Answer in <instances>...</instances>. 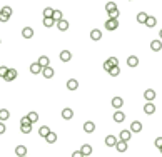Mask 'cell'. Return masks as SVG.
<instances>
[{
    "instance_id": "14",
    "label": "cell",
    "mask_w": 162,
    "mask_h": 157,
    "mask_svg": "<svg viewBox=\"0 0 162 157\" xmlns=\"http://www.w3.org/2000/svg\"><path fill=\"white\" fill-rule=\"evenodd\" d=\"M84 130L87 132V134H92V132L95 130V124H94L92 121H87V122L84 124Z\"/></svg>"
},
{
    "instance_id": "18",
    "label": "cell",
    "mask_w": 162,
    "mask_h": 157,
    "mask_svg": "<svg viewBox=\"0 0 162 157\" xmlns=\"http://www.w3.org/2000/svg\"><path fill=\"white\" fill-rule=\"evenodd\" d=\"M65 85H67L69 90H77L79 89V82L75 80V78H70V80H67V84H65Z\"/></svg>"
},
{
    "instance_id": "12",
    "label": "cell",
    "mask_w": 162,
    "mask_h": 157,
    "mask_svg": "<svg viewBox=\"0 0 162 157\" xmlns=\"http://www.w3.org/2000/svg\"><path fill=\"white\" fill-rule=\"evenodd\" d=\"M119 139H120V140H126V142H129V140L132 139V132H130V130H120Z\"/></svg>"
},
{
    "instance_id": "48",
    "label": "cell",
    "mask_w": 162,
    "mask_h": 157,
    "mask_svg": "<svg viewBox=\"0 0 162 157\" xmlns=\"http://www.w3.org/2000/svg\"><path fill=\"white\" fill-rule=\"evenodd\" d=\"M159 151H160V154H162V147H160V149H159Z\"/></svg>"
},
{
    "instance_id": "4",
    "label": "cell",
    "mask_w": 162,
    "mask_h": 157,
    "mask_svg": "<svg viewBox=\"0 0 162 157\" xmlns=\"http://www.w3.org/2000/svg\"><path fill=\"white\" fill-rule=\"evenodd\" d=\"M17 75H19V72L15 69H9V70H7V75L3 77V78H5L7 82H12V80H15V78H17Z\"/></svg>"
},
{
    "instance_id": "50",
    "label": "cell",
    "mask_w": 162,
    "mask_h": 157,
    "mask_svg": "<svg viewBox=\"0 0 162 157\" xmlns=\"http://www.w3.org/2000/svg\"><path fill=\"white\" fill-rule=\"evenodd\" d=\"M129 2H130V0H129Z\"/></svg>"
},
{
    "instance_id": "44",
    "label": "cell",
    "mask_w": 162,
    "mask_h": 157,
    "mask_svg": "<svg viewBox=\"0 0 162 157\" xmlns=\"http://www.w3.org/2000/svg\"><path fill=\"white\" fill-rule=\"evenodd\" d=\"M110 67H112V65L109 64V60H105V62H104V70H105V72H109Z\"/></svg>"
},
{
    "instance_id": "34",
    "label": "cell",
    "mask_w": 162,
    "mask_h": 157,
    "mask_svg": "<svg viewBox=\"0 0 162 157\" xmlns=\"http://www.w3.org/2000/svg\"><path fill=\"white\" fill-rule=\"evenodd\" d=\"M27 117L30 119V122H32V124L39 121V114H37V112H28V114H27Z\"/></svg>"
},
{
    "instance_id": "45",
    "label": "cell",
    "mask_w": 162,
    "mask_h": 157,
    "mask_svg": "<svg viewBox=\"0 0 162 157\" xmlns=\"http://www.w3.org/2000/svg\"><path fill=\"white\" fill-rule=\"evenodd\" d=\"M156 147H157V149L162 147V137H157V139H156Z\"/></svg>"
},
{
    "instance_id": "25",
    "label": "cell",
    "mask_w": 162,
    "mask_h": 157,
    "mask_svg": "<svg viewBox=\"0 0 162 157\" xmlns=\"http://www.w3.org/2000/svg\"><path fill=\"white\" fill-rule=\"evenodd\" d=\"M45 140H47L49 144H53V142L57 140V134H55V132H52V130H50L47 135H45Z\"/></svg>"
},
{
    "instance_id": "49",
    "label": "cell",
    "mask_w": 162,
    "mask_h": 157,
    "mask_svg": "<svg viewBox=\"0 0 162 157\" xmlns=\"http://www.w3.org/2000/svg\"><path fill=\"white\" fill-rule=\"evenodd\" d=\"M0 44H2V40H0Z\"/></svg>"
},
{
    "instance_id": "13",
    "label": "cell",
    "mask_w": 162,
    "mask_h": 157,
    "mask_svg": "<svg viewBox=\"0 0 162 157\" xmlns=\"http://www.w3.org/2000/svg\"><path fill=\"white\" fill-rule=\"evenodd\" d=\"M114 121L117 122V124H122L124 121H126V114L120 112V109H117V112L114 114Z\"/></svg>"
},
{
    "instance_id": "33",
    "label": "cell",
    "mask_w": 162,
    "mask_h": 157,
    "mask_svg": "<svg viewBox=\"0 0 162 157\" xmlns=\"http://www.w3.org/2000/svg\"><path fill=\"white\" fill-rule=\"evenodd\" d=\"M145 19H147V14H145V12H139V14H137V22L139 23H144Z\"/></svg>"
},
{
    "instance_id": "7",
    "label": "cell",
    "mask_w": 162,
    "mask_h": 157,
    "mask_svg": "<svg viewBox=\"0 0 162 157\" xmlns=\"http://www.w3.org/2000/svg\"><path fill=\"white\" fill-rule=\"evenodd\" d=\"M144 112L147 115H152L154 112H156V105L152 104V102H147L145 100V105H144Z\"/></svg>"
},
{
    "instance_id": "9",
    "label": "cell",
    "mask_w": 162,
    "mask_h": 157,
    "mask_svg": "<svg viewBox=\"0 0 162 157\" xmlns=\"http://www.w3.org/2000/svg\"><path fill=\"white\" fill-rule=\"evenodd\" d=\"M130 132H134V134H139L140 130H142V124H140L139 121H134L130 124V129H129Z\"/></svg>"
},
{
    "instance_id": "47",
    "label": "cell",
    "mask_w": 162,
    "mask_h": 157,
    "mask_svg": "<svg viewBox=\"0 0 162 157\" xmlns=\"http://www.w3.org/2000/svg\"><path fill=\"white\" fill-rule=\"evenodd\" d=\"M159 39L162 40V28H160V32H159Z\"/></svg>"
},
{
    "instance_id": "32",
    "label": "cell",
    "mask_w": 162,
    "mask_h": 157,
    "mask_svg": "<svg viewBox=\"0 0 162 157\" xmlns=\"http://www.w3.org/2000/svg\"><path fill=\"white\" fill-rule=\"evenodd\" d=\"M20 130H22V134H30V132H32V124H25V125H20Z\"/></svg>"
},
{
    "instance_id": "6",
    "label": "cell",
    "mask_w": 162,
    "mask_h": 157,
    "mask_svg": "<svg viewBox=\"0 0 162 157\" xmlns=\"http://www.w3.org/2000/svg\"><path fill=\"white\" fill-rule=\"evenodd\" d=\"M144 25L147 27V28H154V27L157 25V19H156V17H152V15H147V19H145Z\"/></svg>"
},
{
    "instance_id": "16",
    "label": "cell",
    "mask_w": 162,
    "mask_h": 157,
    "mask_svg": "<svg viewBox=\"0 0 162 157\" xmlns=\"http://www.w3.org/2000/svg\"><path fill=\"white\" fill-rule=\"evenodd\" d=\"M22 37L23 39H32V37H34V30H32L30 27H23L22 28Z\"/></svg>"
},
{
    "instance_id": "38",
    "label": "cell",
    "mask_w": 162,
    "mask_h": 157,
    "mask_svg": "<svg viewBox=\"0 0 162 157\" xmlns=\"http://www.w3.org/2000/svg\"><path fill=\"white\" fill-rule=\"evenodd\" d=\"M52 14H53V9H50V7H47L44 10V17H52Z\"/></svg>"
},
{
    "instance_id": "42",
    "label": "cell",
    "mask_w": 162,
    "mask_h": 157,
    "mask_svg": "<svg viewBox=\"0 0 162 157\" xmlns=\"http://www.w3.org/2000/svg\"><path fill=\"white\" fill-rule=\"evenodd\" d=\"M9 15H5V14H2V12H0V22H9Z\"/></svg>"
},
{
    "instance_id": "28",
    "label": "cell",
    "mask_w": 162,
    "mask_h": 157,
    "mask_svg": "<svg viewBox=\"0 0 162 157\" xmlns=\"http://www.w3.org/2000/svg\"><path fill=\"white\" fill-rule=\"evenodd\" d=\"M80 152H82V155H90L92 154V147H90L89 144H85V146H82Z\"/></svg>"
},
{
    "instance_id": "3",
    "label": "cell",
    "mask_w": 162,
    "mask_h": 157,
    "mask_svg": "<svg viewBox=\"0 0 162 157\" xmlns=\"http://www.w3.org/2000/svg\"><path fill=\"white\" fill-rule=\"evenodd\" d=\"M115 149H117V152H127V142L126 140H120V139H117V142H115V146H114Z\"/></svg>"
},
{
    "instance_id": "11",
    "label": "cell",
    "mask_w": 162,
    "mask_h": 157,
    "mask_svg": "<svg viewBox=\"0 0 162 157\" xmlns=\"http://www.w3.org/2000/svg\"><path fill=\"white\" fill-rule=\"evenodd\" d=\"M151 49H152L154 52H160V50H162V40H160V39L152 40V42H151Z\"/></svg>"
},
{
    "instance_id": "40",
    "label": "cell",
    "mask_w": 162,
    "mask_h": 157,
    "mask_svg": "<svg viewBox=\"0 0 162 157\" xmlns=\"http://www.w3.org/2000/svg\"><path fill=\"white\" fill-rule=\"evenodd\" d=\"M109 60V64L114 67V65H119V60H117V57H110V59H107Z\"/></svg>"
},
{
    "instance_id": "37",
    "label": "cell",
    "mask_w": 162,
    "mask_h": 157,
    "mask_svg": "<svg viewBox=\"0 0 162 157\" xmlns=\"http://www.w3.org/2000/svg\"><path fill=\"white\" fill-rule=\"evenodd\" d=\"M114 9H117V5H115V2H107V5H105V10L109 12V10H114Z\"/></svg>"
},
{
    "instance_id": "36",
    "label": "cell",
    "mask_w": 162,
    "mask_h": 157,
    "mask_svg": "<svg viewBox=\"0 0 162 157\" xmlns=\"http://www.w3.org/2000/svg\"><path fill=\"white\" fill-rule=\"evenodd\" d=\"M0 12H2V14H5V15H9V17H12V12H14V10H12L9 5H5V7H2V10H0Z\"/></svg>"
},
{
    "instance_id": "23",
    "label": "cell",
    "mask_w": 162,
    "mask_h": 157,
    "mask_svg": "<svg viewBox=\"0 0 162 157\" xmlns=\"http://www.w3.org/2000/svg\"><path fill=\"white\" fill-rule=\"evenodd\" d=\"M70 59H72V53H70L69 50H62L60 52V60L62 62H69Z\"/></svg>"
},
{
    "instance_id": "29",
    "label": "cell",
    "mask_w": 162,
    "mask_h": 157,
    "mask_svg": "<svg viewBox=\"0 0 162 157\" xmlns=\"http://www.w3.org/2000/svg\"><path fill=\"white\" fill-rule=\"evenodd\" d=\"M37 62H39V64L42 65V67H45V65H50V59H49L47 55H42L39 60H37Z\"/></svg>"
},
{
    "instance_id": "1",
    "label": "cell",
    "mask_w": 162,
    "mask_h": 157,
    "mask_svg": "<svg viewBox=\"0 0 162 157\" xmlns=\"http://www.w3.org/2000/svg\"><path fill=\"white\" fill-rule=\"evenodd\" d=\"M105 28H107V30H117V28H119V19H107L105 20Z\"/></svg>"
},
{
    "instance_id": "24",
    "label": "cell",
    "mask_w": 162,
    "mask_h": 157,
    "mask_svg": "<svg viewBox=\"0 0 162 157\" xmlns=\"http://www.w3.org/2000/svg\"><path fill=\"white\" fill-rule=\"evenodd\" d=\"M9 119H10V112H9V110H7V109H0V121L5 122V121H9Z\"/></svg>"
},
{
    "instance_id": "10",
    "label": "cell",
    "mask_w": 162,
    "mask_h": 157,
    "mask_svg": "<svg viewBox=\"0 0 162 157\" xmlns=\"http://www.w3.org/2000/svg\"><path fill=\"white\" fill-rule=\"evenodd\" d=\"M72 117H74V110L69 109V107H65V109L62 110V119H64V121H70Z\"/></svg>"
},
{
    "instance_id": "5",
    "label": "cell",
    "mask_w": 162,
    "mask_h": 157,
    "mask_svg": "<svg viewBox=\"0 0 162 157\" xmlns=\"http://www.w3.org/2000/svg\"><path fill=\"white\" fill-rule=\"evenodd\" d=\"M57 28H59V30L60 32H65V30H69V22H67V20H65V19H60V20H57Z\"/></svg>"
},
{
    "instance_id": "30",
    "label": "cell",
    "mask_w": 162,
    "mask_h": 157,
    "mask_svg": "<svg viewBox=\"0 0 162 157\" xmlns=\"http://www.w3.org/2000/svg\"><path fill=\"white\" fill-rule=\"evenodd\" d=\"M107 15H109L110 19H119V17H120V12H119V9H114V10H109V12H107Z\"/></svg>"
},
{
    "instance_id": "15",
    "label": "cell",
    "mask_w": 162,
    "mask_h": 157,
    "mask_svg": "<svg viewBox=\"0 0 162 157\" xmlns=\"http://www.w3.org/2000/svg\"><path fill=\"white\" fill-rule=\"evenodd\" d=\"M122 105H124V99H120V97L112 99V107L114 109H122Z\"/></svg>"
},
{
    "instance_id": "21",
    "label": "cell",
    "mask_w": 162,
    "mask_h": 157,
    "mask_svg": "<svg viewBox=\"0 0 162 157\" xmlns=\"http://www.w3.org/2000/svg\"><path fill=\"white\" fill-rule=\"evenodd\" d=\"M127 65H129V67H132V69L137 67V65H139V59H137L135 55H130V57L127 59Z\"/></svg>"
},
{
    "instance_id": "8",
    "label": "cell",
    "mask_w": 162,
    "mask_h": 157,
    "mask_svg": "<svg viewBox=\"0 0 162 157\" xmlns=\"http://www.w3.org/2000/svg\"><path fill=\"white\" fill-rule=\"evenodd\" d=\"M144 99H145L147 102H152L154 99H156V90H154V89H147V90L144 92Z\"/></svg>"
},
{
    "instance_id": "2",
    "label": "cell",
    "mask_w": 162,
    "mask_h": 157,
    "mask_svg": "<svg viewBox=\"0 0 162 157\" xmlns=\"http://www.w3.org/2000/svg\"><path fill=\"white\" fill-rule=\"evenodd\" d=\"M40 74H42L45 78H52L53 74H55V70H53L50 65H45V67H42V72H40Z\"/></svg>"
},
{
    "instance_id": "20",
    "label": "cell",
    "mask_w": 162,
    "mask_h": 157,
    "mask_svg": "<svg viewBox=\"0 0 162 157\" xmlns=\"http://www.w3.org/2000/svg\"><path fill=\"white\" fill-rule=\"evenodd\" d=\"M90 39L95 40V42H97V40H100L102 39V32L99 30V28H94V30L90 32Z\"/></svg>"
},
{
    "instance_id": "19",
    "label": "cell",
    "mask_w": 162,
    "mask_h": 157,
    "mask_svg": "<svg viewBox=\"0 0 162 157\" xmlns=\"http://www.w3.org/2000/svg\"><path fill=\"white\" fill-rule=\"evenodd\" d=\"M15 154L19 157H25L27 155V147L25 146H17L15 147Z\"/></svg>"
},
{
    "instance_id": "46",
    "label": "cell",
    "mask_w": 162,
    "mask_h": 157,
    "mask_svg": "<svg viewBox=\"0 0 162 157\" xmlns=\"http://www.w3.org/2000/svg\"><path fill=\"white\" fill-rule=\"evenodd\" d=\"M72 157H82V152H80V151H75V152L72 154Z\"/></svg>"
},
{
    "instance_id": "27",
    "label": "cell",
    "mask_w": 162,
    "mask_h": 157,
    "mask_svg": "<svg viewBox=\"0 0 162 157\" xmlns=\"http://www.w3.org/2000/svg\"><path fill=\"white\" fill-rule=\"evenodd\" d=\"M53 23H55V20L52 17H44V27L50 28V27H53Z\"/></svg>"
},
{
    "instance_id": "41",
    "label": "cell",
    "mask_w": 162,
    "mask_h": 157,
    "mask_svg": "<svg viewBox=\"0 0 162 157\" xmlns=\"http://www.w3.org/2000/svg\"><path fill=\"white\" fill-rule=\"evenodd\" d=\"M7 70H9L7 67H3V65H0V77H2V78L7 75Z\"/></svg>"
},
{
    "instance_id": "22",
    "label": "cell",
    "mask_w": 162,
    "mask_h": 157,
    "mask_svg": "<svg viewBox=\"0 0 162 157\" xmlns=\"http://www.w3.org/2000/svg\"><path fill=\"white\" fill-rule=\"evenodd\" d=\"M115 142H117V137H115V135H107L105 137V146L107 147H114Z\"/></svg>"
},
{
    "instance_id": "26",
    "label": "cell",
    "mask_w": 162,
    "mask_h": 157,
    "mask_svg": "<svg viewBox=\"0 0 162 157\" xmlns=\"http://www.w3.org/2000/svg\"><path fill=\"white\" fill-rule=\"evenodd\" d=\"M120 74V67L119 65H114V67H110V70H109V75L110 77H117Z\"/></svg>"
},
{
    "instance_id": "39",
    "label": "cell",
    "mask_w": 162,
    "mask_h": 157,
    "mask_svg": "<svg viewBox=\"0 0 162 157\" xmlns=\"http://www.w3.org/2000/svg\"><path fill=\"white\" fill-rule=\"evenodd\" d=\"M25 124H32V122H30V119H28L27 115H23V117L20 119V125H25Z\"/></svg>"
},
{
    "instance_id": "35",
    "label": "cell",
    "mask_w": 162,
    "mask_h": 157,
    "mask_svg": "<svg viewBox=\"0 0 162 157\" xmlns=\"http://www.w3.org/2000/svg\"><path fill=\"white\" fill-rule=\"evenodd\" d=\"M52 19L55 20V22H57V20L64 19V15H62V12H60V10H53V14H52Z\"/></svg>"
},
{
    "instance_id": "43",
    "label": "cell",
    "mask_w": 162,
    "mask_h": 157,
    "mask_svg": "<svg viewBox=\"0 0 162 157\" xmlns=\"http://www.w3.org/2000/svg\"><path fill=\"white\" fill-rule=\"evenodd\" d=\"M5 130H7L5 124H3V121H0V135H2V134H5Z\"/></svg>"
},
{
    "instance_id": "31",
    "label": "cell",
    "mask_w": 162,
    "mask_h": 157,
    "mask_svg": "<svg viewBox=\"0 0 162 157\" xmlns=\"http://www.w3.org/2000/svg\"><path fill=\"white\" fill-rule=\"evenodd\" d=\"M49 132H50V129H49L47 125H42V127L39 129V135H40V137H44V139H45V135H47Z\"/></svg>"
},
{
    "instance_id": "17",
    "label": "cell",
    "mask_w": 162,
    "mask_h": 157,
    "mask_svg": "<svg viewBox=\"0 0 162 157\" xmlns=\"http://www.w3.org/2000/svg\"><path fill=\"white\" fill-rule=\"evenodd\" d=\"M30 72L34 74V75H37V74H40V72H42V65H40L39 62H34V64L30 65Z\"/></svg>"
}]
</instances>
